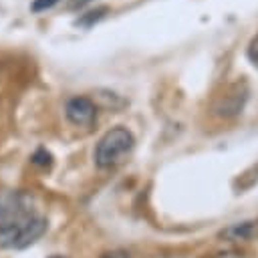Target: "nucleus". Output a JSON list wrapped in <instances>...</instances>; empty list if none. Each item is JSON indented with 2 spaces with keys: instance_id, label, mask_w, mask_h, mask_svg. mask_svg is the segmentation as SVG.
I'll use <instances>...</instances> for the list:
<instances>
[{
  "instance_id": "f257e3e1",
  "label": "nucleus",
  "mask_w": 258,
  "mask_h": 258,
  "mask_svg": "<svg viewBox=\"0 0 258 258\" xmlns=\"http://www.w3.org/2000/svg\"><path fill=\"white\" fill-rule=\"evenodd\" d=\"M46 226L48 222L30 194L0 189V248H26L46 232Z\"/></svg>"
},
{
  "instance_id": "f03ea898",
  "label": "nucleus",
  "mask_w": 258,
  "mask_h": 258,
  "mask_svg": "<svg viewBox=\"0 0 258 258\" xmlns=\"http://www.w3.org/2000/svg\"><path fill=\"white\" fill-rule=\"evenodd\" d=\"M135 137L125 127H113L109 129L95 147V165L101 169H109L119 165L133 149Z\"/></svg>"
},
{
  "instance_id": "7ed1b4c3",
  "label": "nucleus",
  "mask_w": 258,
  "mask_h": 258,
  "mask_svg": "<svg viewBox=\"0 0 258 258\" xmlns=\"http://www.w3.org/2000/svg\"><path fill=\"white\" fill-rule=\"evenodd\" d=\"M64 115L73 125L89 127L97 117V107L89 97H73L64 105Z\"/></svg>"
},
{
  "instance_id": "20e7f679",
  "label": "nucleus",
  "mask_w": 258,
  "mask_h": 258,
  "mask_svg": "<svg viewBox=\"0 0 258 258\" xmlns=\"http://www.w3.org/2000/svg\"><path fill=\"white\" fill-rule=\"evenodd\" d=\"M220 238L228 240V242H246V240L258 238V218L256 220L238 222V224H232V226L224 228L220 232Z\"/></svg>"
},
{
  "instance_id": "39448f33",
  "label": "nucleus",
  "mask_w": 258,
  "mask_h": 258,
  "mask_svg": "<svg viewBox=\"0 0 258 258\" xmlns=\"http://www.w3.org/2000/svg\"><path fill=\"white\" fill-rule=\"evenodd\" d=\"M107 12H109L107 6H97L95 10H89V12L81 14V16L75 20V26H85V28H89V26H93L95 22H99Z\"/></svg>"
},
{
  "instance_id": "423d86ee",
  "label": "nucleus",
  "mask_w": 258,
  "mask_h": 258,
  "mask_svg": "<svg viewBox=\"0 0 258 258\" xmlns=\"http://www.w3.org/2000/svg\"><path fill=\"white\" fill-rule=\"evenodd\" d=\"M32 163L34 165H42V167H46V165H50L52 163V155L46 151V149H36L34 151V155H32Z\"/></svg>"
},
{
  "instance_id": "0eeeda50",
  "label": "nucleus",
  "mask_w": 258,
  "mask_h": 258,
  "mask_svg": "<svg viewBox=\"0 0 258 258\" xmlns=\"http://www.w3.org/2000/svg\"><path fill=\"white\" fill-rule=\"evenodd\" d=\"M58 2H60V0H32L30 10H32V12H44V10L52 8V6L58 4Z\"/></svg>"
},
{
  "instance_id": "6e6552de",
  "label": "nucleus",
  "mask_w": 258,
  "mask_h": 258,
  "mask_svg": "<svg viewBox=\"0 0 258 258\" xmlns=\"http://www.w3.org/2000/svg\"><path fill=\"white\" fill-rule=\"evenodd\" d=\"M216 258H252V256H248L242 250H224V252L216 254Z\"/></svg>"
},
{
  "instance_id": "1a4fd4ad",
  "label": "nucleus",
  "mask_w": 258,
  "mask_h": 258,
  "mask_svg": "<svg viewBox=\"0 0 258 258\" xmlns=\"http://www.w3.org/2000/svg\"><path fill=\"white\" fill-rule=\"evenodd\" d=\"M248 56L254 60V64L258 62V36H256V38L250 42V48H248Z\"/></svg>"
},
{
  "instance_id": "9d476101",
  "label": "nucleus",
  "mask_w": 258,
  "mask_h": 258,
  "mask_svg": "<svg viewBox=\"0 0 258 258\" xmlns=\"http://www.w3.org/2000/svg\"><path fill=\"white\" fill-rule=\"evenodd\" d=\"M91 0H69V4H67V8L69 10H79V8H83L85 4H89Z\"/></svg>"
},
{
  "instance_id": "9b49d317",
  "label": "nucleus",
  "mask_w": 258,
  "mask_h": 258,
  "mask_svg": "<svg viewBox=\"0 0 258 258\" xmlns=\"http://www.w3.org/2000/svg\"><path fill=\"white\" fill-rule=\"evenodd\" d=\"M101 258H127L123 252H109V254H103Z\"/></svg>"
},
{
  "instance_id": "f8f14e48",
  "label": "nucleus",
  "mask_w": 258,
  "mask_h": 258,
  "mask_svg": "<svg viewBox=\"0 0 258 258\" xmlns=\"http://www.w3.org/2000/svg\"><path fill=\"white\" fill-rule=\"evenodd\" d=\"M50 258H62V256H50Z\"/></svg>"
}]
</instances>
